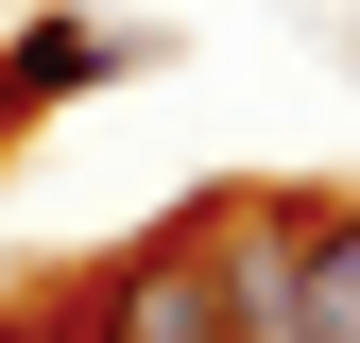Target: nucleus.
I'll use <instances>...</instances> for the list:
<instances>
[{
    "mask_svg": "<svg viewBox=\"0 0 360 343\" xmlns=\"http://www.w3.org/2000/svg\"><path fill=\"white\" fill-rule=\"evenodd\" d=\"M52 309H69V343H240V326H223L206 206H189V224H155V240H120L103 275H69V292H52Z\"/></svg>",
    "mask_w": 360,
    "mask_h": 343,
    "instance_id": "obj_1",
    "label": "nucleus"
},
{
    "mask_svg": "<svg viewBox=\"0 0 360 343\" xmlns=\"http://www.w3.org/2000/svg\"><path fill=\"white\" fill-rule=\"evenodd\" d=\"M292 224H309V189H206V257H223L240 343H292Z\"/></svg>",
    "mask_w": 360,
    "mask_h": 343,
    "instance_id": "obj_2",
    "label": "nucleus"
},
{
    "mask_svg": "<svg viewBox=\"0 0 360 343\" xmlns=\"http://www.w3.org/2000/svg\"><path fill=\"white\" fill-rule=\"evenodd\" d=\"M292 343H360V206L343 189H309V224H292Z\"/></svg>",
    "mask_w": 360,
    "mask_h": 343,
    "instance_id": "obj_3",
    "label": "nucleus"
},
{
    "mask_svg": "<svg viewBox=\"0 0 360 343\" xmlns=\"http://www.w3.org/2000/svg\"><path fill=\"white\" fill-rule=\"evenodd\" d=\"M0 343H69V309H52V292H18V309H0Z\"/></svg>",
    "mask_w": 360,
    "mask_h": 343,
    "instance_id": "obj_4",
    "label": "nucleus"
}]
</instances>
